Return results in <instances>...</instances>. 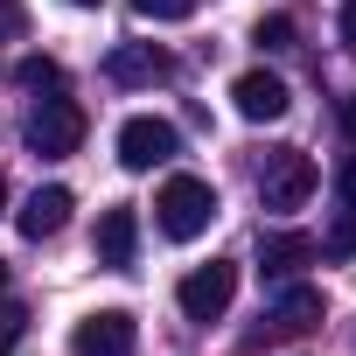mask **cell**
Listing matches in <instances>:
<instances>
[{
    "mask_svg": "<svg viewBox=\"0 0 356 356\" xmlns=\"http://www.w3.org/2000/svg\"><path fill=\"white\" fill-rule=\"evenodd\" d=\"M217 189L203 182V175H168L161 182V196H154V224H161V238H175V245H189V238H203L210 224H217Z\"/></svg>",
    "mask_w": 356,
    "mask_h": 356,
    "instance_id": "cell-1",
    "label": "cell"
},
{
    "mask_svg": "<svg viewBox=\"0 0 356 356\" xmlns=\"http://www.w3.org/2000/svg\"><path fill=\"white\" fill-rule=\"evenodd\" d=\"M314 189H321V175H314V161H307L300 147H273V154H266V168H259V203H266V210L286 217V210H300Z\"/></svg>",
    "mask_w": 356,
    "mask_h": 356,
    "instance_id": "cell-2",
    "label": "cell"
},
{
    "mask_svg": "<svg viewBox=\"0 0 356 356\" xmlns=\"http://www.w3.org/2000/svg\"><path fill=\"white\" fill-rule=\"evenodd\" d=\"M22 140H29V154H42V161H63V154H77V140H84V112H77V105L56 91V98H42V105L29 112Z\"/></svg>",
    "mask_w": 356,
    "mask_h": 356,
    "instance_id": "cell-3",
    "label": "cell"
},
{
    "mask_svg": "<svg viewBox=\"0 0 356 356\" xmlns=\"http://www.w3.org/2000/svg\"><path fill=\"white\" fill-rule=\"evenodd\" d=\"M175 154H182V133H175L168 119L140 112V119H126V126H119V168H133V175H154V168H168Z\"/></svg>",
    "mask_w": 356,
    "mask_h": 356,
    "instance_id": "cell-4",
    "label": "cell"
},
{
    "mask_svg": "<svg viewBox=\"0 0 356 356\" xmlns=\"http://www.w3.org/2000/svg\"><path fill=\"white\" fill-rule=\"evenodd\" d=\"M231 293H238V266H231V259H210V266H196L182 286H175V300H182L189 321H224Z\"/></svg>",
    "mask_w": 356,
    "mask_h": 356,
    "instance_id": "cell-5",
    "label": "cell"
},
{
    "mask_svg": "<svg viewBox=\"0 0 356 356\" xmlns=\"http://www.w3.org/2000/svg\"><path fill=\"white\" fill-rule=\"evenodd\" d=\"M133 342H140L133 314H126V307H98V314H84V321H77L70 356H133Z\"/></svg>",
    "mask_w": 356,
    "mask_h": 356,
    "instance_id": "cell-6",
    "label": "cell"
},
{
    "mask_svg": "<svg viewBox=\"0 0 356 356\" xmlns=\"http://www.w3.org/2000/svg\"><path fill=\"white\" fill-rule=\"evenodd\" d=\"M231 105H238V119H252V126H266V119H286V105H293V91L273 77V70H245L238 84H231Z\"/></svg>",
    "mask_w": 356,
    "mask_h": 356,
    "instance_id": "cell-7",
    "label": "cell"
},
{
    "mask_svg": "<svg viewBox=\"0 0 356 356\" xmlns=\"http://www.w3.org/2000/svg\"><path fill=\"white\" fill-rule=\"evenodd\" d=\"M105 77H112V84H168V77H175V56L154 49V42H119V49L105 56Z\"/></svg>",
    "mask_w": 356,
    "mask_h": 356,
    "instance_id": "cell-8",
    "label": "cell"
},
{
    "mask_svg": "<svg viewBox=\"0 0 356 356\" xmlns=\"http://www.w3.org/2000/svg\"><path fill=\"white\" fill-rule=\"evenodd\" d=\"M91 252H98V266H112V273H126V266H133V252H140V217H133V203H112V210L98 217Z\"/></svg>",
    "mask_w": 356,
    "mask_h": 356,
    "instance_id": "cell-9",
    "label": "cell"
},
{
    "mask_svg": "<svg viewBox=\"0 0 356 356\" xmlns=\"http://www.w3.org/2000/svg\"><path fill=\"white\" fill-rule=\"evenodd\" d=\"M321 259V238H307V231H273V238H259V273L266 280H293L300 266H314Z\"/></svg>",
    "mask_w": 356,
    "mask_h": 356,
    "instance_id": "cell-10",
    "label": "cell"
},
{
    "mask_svg": "<svg viewBox=\"0 0 356 356\" xmlns=\"http://www.w3.org/2000/svg\"><path fill=\"white\" fill-rule=\"evenodd\" d=\"M70 224V189L63 182H49V189H35L29 203H22V217H15V231L29 238V245H42V238H56Z\"/></svg>",
    "mask_w": 356,
    "mask_h": 356,
    "instance_id": "cell-11",
    "label": "cell"
},
{
    "mask_svg": "<svg viewBox=\"0 0 356 356\" xmlns=\"http://www.w3.org/2000/svg\"><path fill=\"white\" fill-rule=\"evenodd\" d=\"M314 328H321V293H314V286H286V293L273 300L259 342H266V335H314Z\"/></svg>",
    "mask_w": 356,
    "mask_h": 356,
    "instance_id": "cell-12",
    "label": "cell"
},
{
    "mask_svg": "<svg viewBox=\"0 0 356 356\" xmlns=\"http://www.w3.org/2000/svg\"><path fill=\"white\" fill-rule=\"evenodd\" d=\"M15 84L22 91H63V63L56 56H22L15 63Z\"/></svg>",
    "mask_w": 356,
    "mask_h": 356,
    "instance_id": "cell-13",
    "label": "cell"
},
{
    "mask_svg": "<svg viewBox=\"0 0 356 356\" xmlns=\"http://www.w3.org/2000/svg\"><path fill=\"white\" fill-rule=\"evenodd\" d=\"M321 252H328V259H356V210H342V217L328 224V238H321Z\"/></svg>",
    "mask_w": 356,
    "mask_h": 356,
    "instance_id": "cell-14",
    "label": "cell"
},
{
    "mask_svg": "<svg viewBox=\"0 0 356 356\" xmlns=\"http://www.w3.org/2000/svg\"><path fill=\"white\" fill-rule=\"evenodd\" d=\"M133 15H140V22H189L196 0H133Z\"/></svg>",
    "mask_w": 356,
    "mask_h": 356,
    "instance_id": "cell-15",
    "label": "cell"
},
{
    "mask_svg": "<svg viewBox=\"0 0 356 356\" xmlns=\"http://www.w3.org/2000/svg\"><path fill=\"white\" fill-rule=\"evenodd\" d=\"M252 42H259V49H293V15H266V22L252 29Z\"/></svg>",
    "mask_w": 356,
    "mask_h": 356,
    "instance_id": "cell-16",
    "label": "cell"
},
{
    "mask_svg": "<svg viewBox=\"0 0 356 356\" xmlns=\"http://www.w3.org/2000/svg\"><path fill=\"white\" fill-rule=\"evenodd\" d=\"M29 35V8L22 0H0V42H22Z\"/></svg>",
    "mask_w": 356,
    "mask_h": 356,
    "instance_id": "cell-17",
    "label": "cell"
},
{
    "mask_svg": "<svg viewBox=\"0 0 356 356\" xmlns=\"http://www.w3.org/2000/svg\"><path fill=\"white\" fill-rule=\"evenodd\" d=\"M22 328H29V314H22V307L8 300V307H0V356H8V349L22 342Z\"/></svg>",
    "mask_w": 356,
    "mask_h": 356,
    "instance_id": "cell-18",
    "label": "cell"
},
{
    "mask_svg": "<svg viewBox=\"0 0 356 356\" xmlns=\"http://www.w3.org/2000/svg\"><path fill=\"white\" fill-rule=\"evenodd\" d=\"M335 196L356 210V154H349V161H342V175H335Z\"/></svg>",
    "mask_w": 356,
    "mask_h": 356,
    "instance_id": "cell-19",
    "label": "cell"
},
{
    "mask_svg": "<svg viewBox=\"0 0 356 356\" xmlns=\"http://www.w3.org/2000/svg\"><path fill=\"white\" fill-rule=\"evenodd\" d=\"M335 35H342V49H356V0H342V22H335Z\"/></svg>",
    "mask_w": 356,
    "mask_h": 356,
    "instance_id": "cell-20",
    "label": "cell"
},
{
    "mask_svg": "<svg viewBox=\"0 0 356 356\" xmlns=\"http://www.w3.org/2000/svg\"><path fill=\"white\" fill-rule=\"evenodd\" d=\"M342 133H349V140H356V91H349V98H342Z\"/></svg>",
    "mask_w": 356,
    "mask_h": 356,
    "instance_id": "cell-21",
    "label": "cell"
},
{
    "mask_svg": "<svg viewBox=\"0 0 356 356\" xmlns=\"http://www.w3.org/2000/svg\"><path fill=\"white\" fill-rule=\"evenodd\" d=\"M0 217H8V175H0Z\"/></svg>",
    "mask_w": 356,
    "mask_h": 356,
    "instance_id": "cell-22",
    "label": "cell"
},
{
    "mask_svg": "<svg viewBox=\"0 0 356 356\" xmlns=\"http://www.w3.org/2000/svg\"><path fill=\"white\" fill-rule=\"evenodd\" d=\"M0 300H8V259H0Z\"/></svg>",
    "mask_w": 356,
    "mask_h": 356,
    "instance_id": "cell-23",
    "label": "cell"
},
{
    "mask_svg": "<svg viewBox=\"0 0 356 356\" xmlns=\"http://www.w3.org/2000/svg\"><path fill=\"white\" fill-rule=\"evenodd\" d=\"M70 8H98V0H70Z\"/></svg>",
    "mask_w": 356,
    "mask_h": 356,
    "instance_id": "cell-24",
    "label": "cell"
}]
</instances>
